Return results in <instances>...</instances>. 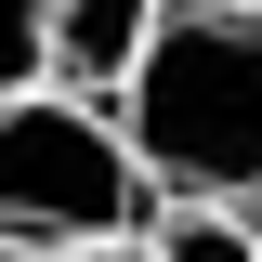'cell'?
<instances>
[{"label":"cell","mask_w":262,"mask_h":262,"mask_svg":"<svg viewBox=\"0 0 262 262\" xmlns=\"http://www.w3.org/2000/svg\"><path fill=\"white\" fill-rule=\"evenodd\" d=\"M118 131L170 196H262V13H158L144 66L118 79Z\"/></svg>","instance_id":"cell-1"},{"label":"cell","mask_w":262,"mask_h":262,"mask_svg":"<svg viewBox=\"0 0 262 262\" xmlns=\"http://www.w3.org/2000/svg\"><path fill=\"white\" fill-rule=\"evenodd\" d=\"M158 170L131 158V131L92 92H0V236L13 249H92L144 223Z\"/></svg>","instance_id":"cell-2"},{"label":"cell","mask_w":262,"mask_h":262,"mask_svg":"<svg viewBox=\"0 0 262 262\" xmlns=\"http://www.w3.org/2000/svg\"><path fill=\"white\" fill-rule=\"evenodd\" d=\"M144 39H158V0H53V92L118 105V79L144 66Z\"/></svg>","instance_id":"cell-3"},{"label":"cell","mask_w":262,"mask_h":262,"mask_svg":"<svg viewBox=\"0 0 262 262\" xmlns=\"http://www.w3.org/2000/svg\"><path fill=\"white\" fill-rule=\"evenodd\" d=\"M158 262H262V236H249V223H236L223 196H184V223H170V236H158Z\"/></svg>","instance_id":"cell-4"},{"label":"cell","mask_w":262,"mask_h":262,"mask_svg":"<svg viewBox=\"0 0 262 262\" xmlns=\"http://www.w3.org/2000/svg\"><path fill=\"white\" fill-rule=\"evenodd\" d=\"M53 79V0H0V92Z\"/></svg>","instance_id":"cell-5"},{"label":"cell","mask_w":262,"mask_h":262,"mask_svg":"<svg viewBox=\"0 0 262 262\" xmlns=\"http://www.w3.org/2000/svg\"><path fill=\"white\" fill-rule=\"evenodd\" d=\"M27 262H158V249H131V236H92V249H27Z\"/></svg>","instance_id":"cell-6"},{"label":"cell","mask_w":262,"mask_h":262,"mask_svg":"<svg viewBox=\"0 0 262 262\" xmlns=\"http://www.w3.org/2000/svg\"><path fill=\"white\" fill-rule=\"evenodd\" d=\"M0 262H27V249H13V236H0Z\"/></svg>","instance_id":"cell-7"},{"label":"cell","mask_w":262,"mask_h":262,"mask_svg":"<svg viewBox=\"0 0 262 262\" xmlns=\"http://www.w3.org/2000/svg\"><path fill=\"white\" fill-rule=\"evenodd\" d=\"M223 13H262V0H223Z\"/></svg>","instance_id":"cell-8"}]
</instances>
